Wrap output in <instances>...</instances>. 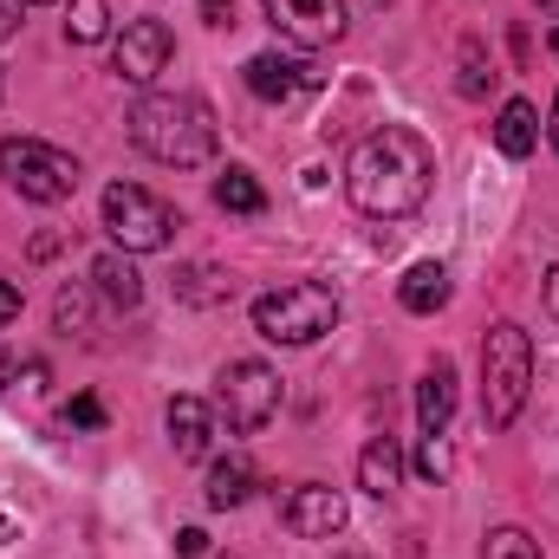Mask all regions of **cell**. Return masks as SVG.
I'll list each match as a JSON object with an SVG mask.
<instances>
[{"instance_id": "obj_12", "label": "cell", "mask_w": 559, "mask_h": 559, "mask_svg": "<svg viewBox=\"0 0 559 559\" xmlns=\"http://www.w3.org/2000/svg\"><path fill=\"white\" fill-rule=\"evenodd\" d=\"M169 442L182 462H202L209 442H215V411L202 397H169Z\"/></svg>"}, {"instance_id": "obj_31", "label": "cell", "mask_w": 559, "mask_h": 559, "mask_svg": "<svg viewBox=\"0 0 559 559\" xmlns=\"http://www.w3.org/2000/svg\"><path fill=\"white\" fill-rule=\"evenodd\" d=\"M13 371H20V365H13V358H7V352H0V378H13Z\"/></svg>"}, {"instance_id": "obj_1", "label": "cell", "mask_w": 559, "mask_h": 559, "mask_svg": "<svg viewBox=\"0 0 559 559\" xmlns=\"http://www.w3.org/2000/svg\"><path fill=\"white\" fill-rule=\"evenodd\" d=\"M429 182H436V150L411 124L371 131V138L352 150V163H345V195L371 222H397V215L423 209Z\"/></svg>"}, {"instance_id": "obj_7", "label": "cell", "mask_w": 559, "mask_h": 559, "mask_svg": "<svg viewBox=\"0 0 559 559\" xmlns=\"http://www.w3.org/2000/svg\"><path fill=\"white\" fill-rule=\"evenodd\" d=\"M215 411L228 417L235 436L267 429L274 411H280V378L261 365V358H228V365H222V378H215Z\"/></svg>"}, {"instance_id": "obj_26", "label": "cell", "mask_w": 559, "mask_h": 559, "mask_svg": "<svg viewBox=\"0 0 559 559\" xmlns=\"http://www.w3.org/2000/svg\"><path fill=\"white\" fill-rule=\"evenodd\" d=\"M202 20L209 26H235V0H202Z\"/></svg>"}, {"instance_id": "obj_8", "label": "cell", "mask_w": 559, "mask_h": 559, "mask_svg": "<svg viewBox=\"0 0 559 559\" xmlns=\"http://www.w3.org/2000/svg\"><path fill=\"white\" fill-rule=\"evenodd\" d=\"M280 39H293L299 52H319L332 39H345V0H261Z\"/></svg>"}, {"instance_id": "obj_11", "label": "cell", "mask_w": 559, "mask_h": 559, "mask_svg": "<svg viewBox=\"0 0 559 559\" xmlns=\"http://www.w3.org/2000/svg\"><path fill=\"white\" fill-rule=\"evenodd\" d=\"M312 79H319V72H312L306 59H293V52H254V59H248V92H254L261 105H286V98H299Z\"/></svg>"}, {"instance_id": "obj_21", "label": "cell", "mask_w": 559, "mask_h": 559, "mask_svg": "<svg viewBox=\"0 0 559 559\" xmlns=\"http://www.w3.org/2000/svg\"><path fill=\"white\" fill-rule=\"evenodd\" d=\"M52 319H59V332H85V325H92V293H85V286H66V293L52 299Z\"/></svg>"}, {"instance_id": "obj_18", "label": "cell", "mask_w": 559, "mask_h": 559, "mask_svg": "<svg viewBox=\"0 0 559 559\" xmlns=\"http://www.w3.org/2000/svg\"><path fill=\"white\" fill-rule=\"evenodd\" d=\"M92 286H98L111 306H124V312L143 299V280H138V267H131V254H98V261H92Z\"/></svg>"}, {"instance_id": "obj_13", "label": "cell", "mask_w": 559, "mask_h": 559, "mask_svg": "<svg viewBox=\"0 0 559 559\" xmlns=\"http://www.w3.org/2000/svg\"><path fill=\"white\" fill-rule=\"evenodd\" d=\"M449 417H455V365H449V358H436V365L423 371V384H417L423 436H449Z\"/></svg>"}, {"instance_id": "obj_9", "label": "cell", "mask_w": 559, "mask_h": 559, "mask_svg": "<svg viewBox=\"0 0 559 559\" xmlns=\"http://www.w3.org/2000/svg\"><path fill=\"white\" fill-rule=\"evenodd\" d=\"M169 52H176V33H169L163 20H124V33H118V46H111L124 85H150V79L169 66Z\"/></svg>"}, {"instance_id": "obj_10", "label": "cell", "mask_w": 559, "mask_h": 559, "mask_svg": "<svg viewBox=\"0 0 559 559\" xmlns=\"http://www.w3.org/2000/svg\"><path fill=\"white\" fill-rule=\"evenodd\" d=\"M345 521H352V508H345V495L325 488V481H306V488H293V501H286V527H293L299 540H332V534H345Z\"/></svg>"}, {"instance_id": "obj_34", "label": "cell", "mask_w": 559, "mask_h": 559, "mask_svg": "<svg viewBox=\"0 0 559 559\" xmlns=\"http://www.w3.org/2000/svg\"><path fill=\"white\" fill-rule=\"evenodd\" d=\"M540 7H559V0H540Z\"/></svg>"}, {"instance_id": "obj_15", "label": "cell", "mask_w": 559, "mask_h": 559, "mask_svg": "<svg viewBox=\"0 0 559 559\" xmlns=\"http://www.w3.org/2000/svg\"><path fill=\"white\" fill-rule=\"evenodd\" d=\"M534 143H540V111L527 98H508L501 118H495V150L521 163V156H534Z\"/></svg>"}, {"instance_id": "obj_20", "label": "cell", "mask_w": 559, "mask_h": 559, "mask_svg": "<svg viewBox=\"0 0 559 559\" xmlns=\"http://www.w3.org/2000/svg\"><path fill=\"white\" fill-rule=\"evenodd\" d=\"M66 39H79V46H98V39H105V0H72Z\"/></svg>"}, {"instance_id": "obj_28", "label": "cell", "mask_w": 559, "mask_h": 559, "mask_svg": "<svg viewBox=\"0 0 559 559\" xmlns=\"http://www.w3.org/2000/svg\"><path fill=\"white\" fill-rule=\"evenodd\" d=\"M202 547H209V534H195V527H189V534H176V554H182V559H195Z\"/></svg>"}, {"instance_id": "obj_25", "label": "cell", "mask_w": 559, "mask_h": 559, "mask_svg": "<svg viewBox=\"0 0 559 559\" xmlns=\"http://www.w3.org/2000/svg\"><path fill=\"white\" fill-rule=\"evenodd\" d=\"M66 423H72V429H98V423H105V404H98V397H72V404H66Z\"/></svg>"}, {"instance_id": "obj_33", "label": "cell", "mask_w": 559, "mask_h": 559, "mask_svg": "<svg viewBox=\"0 0 559 559\" xmlns=\"http://www.w3.org/2000/svg\"><path fill=\"white\" fill-rule=\"evenodd\" d=\"M547 46H554V52H559V26H554V39H547Z\"/></svg>"}, {"instance_id": "obj_4", "label": "cell", "mask_w": 559, "mask_h": 559, "mask_svg": "<svg viewBox=\"0 0 559 559\" xmlns=\"http://www.w3.org/2000/svg\"><path fill=\"white\" fill-rule=\"evenodd\" d=\"M338 325V293L319 286V280H293L254 299V332L267 345H312Z\"/></svg>"}, {"instance_id": "obj_32", "label": "cell", "mask_w": 559, "mask_h": 559, "mask_svg": "<svg viewBox=\"0 0 559 559\" xmlns=\"http://www.w3.org/2000/svg\"><path fill=\"white\" fill-rule=\"evenodd\" d=\"M554 150H559V98H554Z\"/></svg>"}, {"instance_id": "obj_17", "label": "cell", "mask_w": 559, "mask_h": 559, "mask_svg": "<svg viewBox=\"0 0 559 559\" xmlns=\"http://www.w3.org/2000/svg\"><path fill=\"white\" fill-rule=\"evenodd\" d=\"M248 495H254V462L235 449V455H222L209 468V508H241Z\"/></svg>"}, {"instance_id": "obj_2", "label": "cell", "mask_w": 559, "mask_h": 559, "mask_svg": "<svg viewBox=\"0 0 559 559\" xmlns=\"http://www.w3.org/2000/svg\"><path fill=\"white\" fill-rule=\"evenodd\" d=\"M131 143H138L150 163H169V169H202L222 143V124L202 98L189 92H150L131 111Z\"/></svg>"}, {"instance_id": "obj_27", "label": "cell", "mask_w": 559, "mask_h": 559, "mask_svg": "<svg viewBox=\"0 0 559 559\" xmlns=\"http://www.w3.org/2000/svg\"><path fill=\"white\" fill-rule=\"evenodd\" d=\"M13 319H20V286L0 280V325H13Z\"/></svg>"}, {"instance_id": "obj_14", "label": "cell", "mask_w": 559, "mask_h": 559, "mask_svg": "<svg viewBox=\"0 0 559 559\" xmlns=\"http://www.w3.org/2000/svg\"><path fill=\"white\" fill-rule=\"evenodd\" d=\"M397 481H404V449H397L391 436H371L365 455H358V488H365L371 501H391Z\"/></svg>"}, {"instance_id": "obj_19", "label": "cell", "mask_w": 559, "mask_h": 559, "mask_svg": "<svg viewBox=\"0 0 559 559\" xmlns=\"http://www.w3.org/2000/svg\"><path fill=\"white\" fill-rule=\"evenodd\" d=\"M215 202H222L228 215H261V209H267V189L254 182V169H241V163H228V169L215 176Z\"/></svg>"}, {"instance_id": "obj_24", "label": "cell", "mask_w": 559, "mask_h": 559, "mask_svg": "<svg viewBox=\"0 0 559 559\" xmlns=\"http://www.w3.org/2000/svg\"><path fill=\"white\" fill-rule=\"evenodd\" d=\"M488 79H495V72L481 66V46H462V92H468V98H481V92H488Z\"/></svg>"}, {"instance_id": "obj_22", "label": "cell", "mask_w": 559, "mask_h": 559, "mask_svg": "<svg viewBox=\"0 0 559 559\" xmlns=\"http://www.w3.org/2000/svg\"><path fill=\"white\" fill-rule=\"evenodd\" d=\"M481 559H540V547H534V534H521V527H495L488 547H481Z\"/></svg>"}, {"instance_id": "obj_29", "label": "cell", "mask_w": 559, "mask_h": 559, "mask_svg": "<svg viewBox=\"0 0 559 559\" xmlns=\"http://www.w3.org/2000/svg\"><path fill=\"white\" fill-rule=\"evenodd\" d=\"M20 7H26V0H0V39H7L13 26H20Z\"/></svg>"}, {"instance_id": "obj_16", "label": "cell", "mask_w": 559, "mask_h": 559, "mask_svg": "<svg viewBox=\"0 0 559 559\" xmlns=\"http://www.w3.org/2000/svg\"><path fill=\"white\" fill-rule=\"evenodd\" d=\"M397 299H404V312H442L449 306V267L442 261H417L404 286H397Z\"/></svg>"}, {"instance_id": "obj_3", "label": "cell", "mask_w": 559, "mask_h": 559, "mask_svg": "<svg viewBox=\"0 0 559 559\" xmlns=\"http://www.w3.org/2000/svg\"><path fill=\"white\" fill-rule=\"evenodd\" d=\"M527 391H534V338L514 319H501L481 338V417L495 423V429H508V423L521 417Z\"/></svg>"}, {"instance_id": "obj_30", "label": "cell", "mask_w": 559, "mask_h": 559, "mask_svg": "<svg viewBox=\"0 0 559 559\" xmlns=\"http://www.w3.org/2000/svg\"><path fill=\"white\" fill-rule=\"evenodd\" d=\"M547 312H554V319H559V267H554V274H547Z\"/></svg>"}, {"instance_id": "obj_23", "label": "cell", "mask_w": 559, "mask_h": 559, "mask_svg": "<svg viewBox=\"0 0 559 559\" xmlns=\"http://www.w3.org/2000/svg\"><path fill=\"white\" fill-rule=\"evenodd\" d=\"M417 475H423V481H442V475H449V442H442V436H423Z\"/></svg>"}, {"instance_id": "obj_35", "label": "cell", "mask_w": 559, "mask_h": 559, "mask_svg": "<svg viewBox=\"0 0 559 559\" xmlns=\"http://www.w3.org/2000/svg\"><path fill=\"white\" fill-rule=\"evenodd\" d=\"M33 7H46V0H33Z\"/></svg>"}, {"instance_id": "obj_5", "label": "cell", "mask_w": 559, "mask_h": 559, "mask_svg": "<svg viewBox=\"0 0 559 559\" xmlns=\"http://www.w3.org/2000/svg\"><path fill=\"white\" fill-rule=\"evenodd\" d=\"M0 182L26 202H66L79 189V156L39 138H0Z\"/></svg>"}, {"instance_id": "obj_6", "label": "cell", "mask_w": 559, "mask_h": 559, "mask_svg": "<svg viewBox=\"0 0 559 559\" xmlns=\"http://www.w3.org/2000/svg\"><path fill=\"white\" fill-rule=\"evenodd\" d=\"M105 228L124 254H156L176 235V209L163 195H150L143 182H111L105 189Z\"/></svg>"}]
</instances>
